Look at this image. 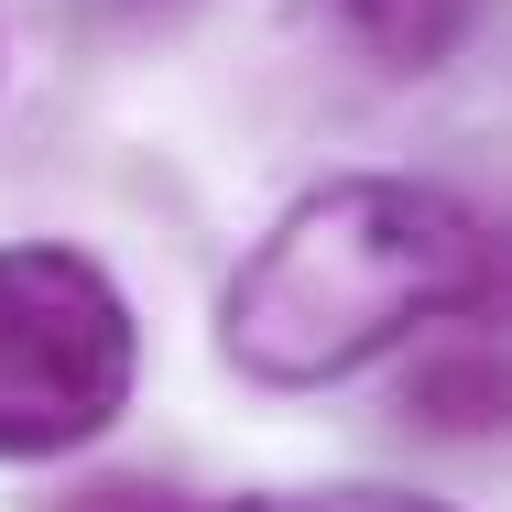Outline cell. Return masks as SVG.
<instances>
[{
  "label": "cell",
  "instance_id": "cell-5",
  "mask_svg": "<svg viewBox=\"0 0 512 512\" xmlns=\"http://www.w3.org/2000/svg\"><path fill=\"white\" fill-rule=\"evenodd\" d=\"M218 512H447L414 491H262V502H218Z\"/></svg>",
  "mask_w": 512,
  "mask_h": 512
},
{
  "label": "cell",
  "instance_id": "cell-3",
  "mask_svg": "<svg viewBox=\"0 0 512 512\" xmlns=\"http://www.w3.org/2000/svg\"><path fill=\"white\" fill-rule=\"evenodd\" d=\"M338 11V33L382 66V77H425V66H447L458 44H469V22L491 11V0H327Z\"/></svg>",
  "mask_w": 512,
  "mask_h": 512
},
{
  "label": "cell",
  "instance_id": "cell-2",
  "mask_svg": "<svg viewBox=\"0 0 512 512\" xmlns=\"http://www.w3.org/2000/svg\"><path fill=\"white\" fill-rule=\"evenodd\" d=\"M131 295L66 240L0 251V458H66L131 404Z\"/></svg>",
  "mask_w": 512,
  "mask_h": 512
},
{
  "label": "cell",
  "instance_id": "cell-6",
  "mask_svg": "<svg viewBox=\"0 0 512 512\" xmlns=\"http://www.w3.org/2000/svg\"><path fill=\"white\" fill-rule=\"evenodd\" d=\"M66 512H175V491H153V480H99V491H77Z\"/></svg>",
  "mask_w": 512,
  "mask_h": 512
},
{
  "label": "cell",
  "instance_id": "cell-4",
  "mask_svg": "<svg viewBox=\"0 0 512 512\" xmlns=\"http://www.w3.org/2000/svg\"><path fill=\"white\" fill-rule=\"evenodd\" d=\"M414 414H425V425H447V436H480V425L502 414V349H491L480 306L447 327V360H425V371H414Z\"/></svg>",
  "mask_w": 512,
  "mask_h": 512
},
{
  "label": "cell",
  "instance_id": "cell-1",
  "mask_svg": "<svg viewBox=\"0 0 512 512\" xmlns=\"http://www.w3.org/2000/svg\"><path fill=\"white\" fill-rule=\"evenodd\" d=\"M469 306H491L480 207L425 186V175H327L229 273L218 349L262 393H316V382H349L382 349H404Z\"/></svg>",
  "mask_w": 512,
  "mask_h": 512
}]
</instances>
